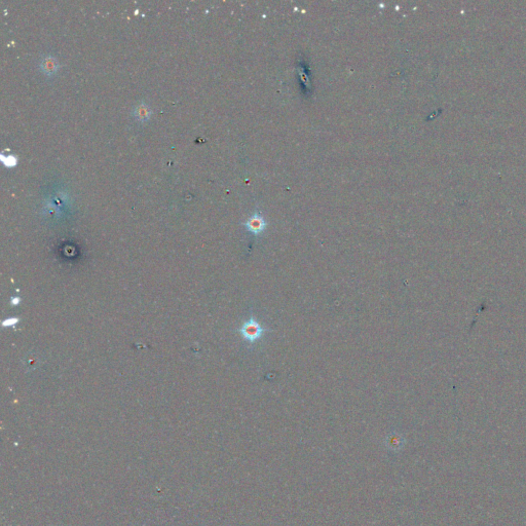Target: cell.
<instances>
[{
  "label": "cell",
  "instance_id": "3957f363",
  "mask_svg": "<svg viewBox=\"0 0 526 526\" xmlns=\"http://www.w3.org/2000/svg\"><path fill=\"white\" fill-rule=\"evenodd\" d=\"M40 69L48 76H52L59 70L58 60L50 55L43 57L40 61Z\"/></svg>",
  "mask_w": 526,
  "mask_h": 526
},
{
  "label": "cell",
  "instance_id": "5b68a950",
  "mask_svg": "<svg viewBox=\"0 0 526 526\" xmlns=\"http://www.w3.org/2000/svg\"><path fill=\"white\" fill-rule=\"evenodd\" d=\"M2 161L4 162V164H5V166H7V167H14V166H16V164H17V159L14 158L13 156H8V157L6 158V160L2 159Z\"/></svg>",
  "mask_w": 526,
  "mask_h": 526
},
{
  "label": "cell",
  "instance_id": "52a82bcc",
  "mask_svg": "<svg viewBox=\"0 0 526 526\" xmlns=\"http://www.w3.org/2000/svg\"><path fill=\"white\" fill-rule=\"evenodd\" d=\"M20 301H21V299H20V297H12V298H11V300H10V302H11V304H13V305H17V304H19V303H20Z\"/></svg>",
  "mask_w": 526,
  "mask_h": 526
},
{
  "label": "cell",
  "instance_id": "277c9868",
  "mask_svg": "<svg viewBox=\"0 0 526 526\" xmlns=\"http://www.w3.org/2000/svg\"><path fill=\"white\" fill-rule=\"evenodd\" d=\"M133 114H134V117L137 120H139V122L144 123V122H147V120L151 117L152 111L151 109H150L148 105H146L145 103H141L134 109Z\"/></svg>",
  "mask_w": 526,
  "mask_h": 526
},
{
  "label": "cell",
  "instance_id": "8992f818",
  "mask_svg": "<svg viewBox=\"0 0 526 526\" xmlns=\"http://www.w3.org/2000/svg\"><path fill=\"white\" fill-rule=\"evenodd\" d=\"M19 322L18 319H8L5 322H3V326H13Z\"/></svg>",
  "mask_w": 526,
  "mask_h": 526
},
{
  "label": "cell",
  "instance_id": "6da1fadb",
  "mask_svg": "<svg viewBox=\"0 0 526 526\" xmlns=\"http://www.w3.org/2000/svg\"><path fill=\"white\" fill-rule=\"evenodd\" d=\"M239 332L249 342H255L261 338L264 329L256 320L252 318L242 326V328L239 329Z\"/></svg>",
  "mask_w": 526,
  "mask_h": 526
},
{
  "label": "cell",
  "instance_id": "7a4b0ae2",
  "mask_svg": "<svg viewBox=\"0 0 526 526\" xmlns=\"http://www.w3.org/2000/svg\"><path fill=\"white\" fill-rule=\"evenodd\" d=\"M245 226L250 232L254 234H259L265 229L266 222L262 216H260L259 214H255L248 219V221L245 223Z\"/></svg>",
  "mask_w": 526,
  "mask_h": 526
}]
</instances>
